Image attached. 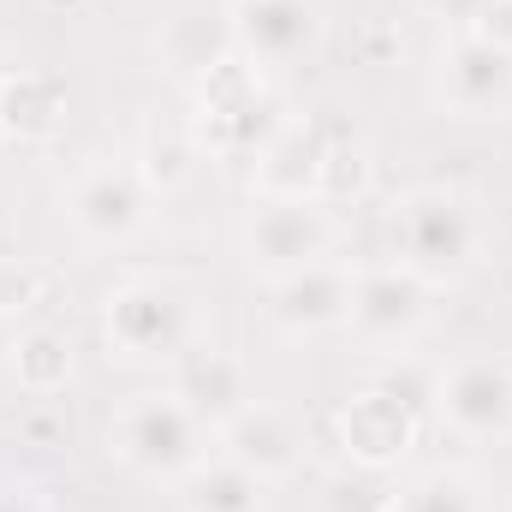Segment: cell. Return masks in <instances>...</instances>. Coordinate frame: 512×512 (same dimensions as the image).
Segmentation results:
<instances>
[{"label":"cell","mask_w":512,"mask_h":512,"mask_svg":"<svg viewBox=\"0 0 512 512\" xmlns=\"http://www.w3.org/2000/svg\"><path fill=\"white\" fill-rule=\"evenodd\" d=\"M12 376L36 399L60 393V387L72 382V340L54 334V328H18V340H12Z\"/></svg>","instance_id":"cell-18"},{"label":"cell","mask_w":512,"mask_h":512,"mask_svg":"<svg viewBox=\"0 0 512 512\" xmlns=\"http://www.w3.org/2000/svg\"><path fill=\"white\" fill-rule=\"evenodd\" d=\"M489 256V215L459 185H417L393 203V262L423 274L429 286H453L477 274Z\"/></svg>","instance_id":"cell-1"},{"label":"cell","mask_w":512,"mask_h":512,"mask_svg":"<svg viewBox=\"0 0 512 512\" xmlns=\"http://www.w3.org/2000/svg\"><path fill=\"white\" fill-rule=\"evenodd\" d=\"M429 298H435V286H429L423 274H411L405 262L358 268L346 328H352L364 346H405V340L423 334V322H429Z\"/></svg>","instance_id":"cell-11"},{"label":"cell","mask_w":512,"mask_h":512,"mask_svg":"<svg viewBox=\"0 0 512 512\" xmlns=\"http://www.w3.org/2000/svg\"><path fill=\"white\" fill-rule=\"evenodd\" d=\"M12 340H18V328H12V316H0V370L12 364Z\"/></svg>","instance_id":"cell-25"},{"label":"cell","mask_w":512,"mask_h":512,"mask_svg":"<svg viewBox=\"0 0 512 512\" xmlns=\"http://www.w3.org/2000/svg\"><path fill=\"white\" fill-rule=\"evenodd\" d=\"M30 304H36V286H30V274L0 262V316H18V310H30Z\"/></svg>","instance_id":"cell-22"},{"label":"cell","mask_w":512,"mask_h":512,"mask_svg":"<svg viewBox=\"0 0 512 512\" xmlns=\"http://www.w3.org/2000/svg\"><path fill=\"white\" fill-rule=\"evenodd\" d=\"M352 286H358V262H340V256H322L310 268H292V274L268 280V322L280 334H292V340L346 328Z\"/></svg>","instance_id":"cell-12"},{"label":"cell","mask_w":512,"mask_h":512,"mask_svg":"<svg viewBox=\"0 0 512 512\" xmlns=\"http://www.w3.org/2000/svg\"><path fill=\"white\" fill-rule=\"evenodd\" d=\"M6 72H12V66H6V60H0V84H6Z\"/></svg>","instance_id":"cell-26"},{"label":"cell","mask_w":512,"mask_h":512,"mask_svg":"<svg viewBox=\"0 0 512 512\" xmlns=\"http://www.w3.org/2000/svg\"><path fill=\"white\" fill-rule=\"evenodd\" d=\"M179 501L185 512H268V483L221 453V459H203L179 483Z\"/></svg>","instance_id":"cell-16"},{"label":"cell","mask_w":512,"mask_h":512,"mask_svg":"<svg viewBox=\"0 0 512 512\" xmlns=\"http://www.w3.org/2000/svg\"><path fill=\"white\" fill-rule=\"evenodd\" d=\"M102 334H108V352L131 370H173L197 346H209L197 292L167 274H137L114 286L102 304Z\"/></svg>","instance_id":"cell-2"},{"label":"cell","mask_w":512,"mask_h":512,"mask_svg":"<svg viewBox=\"0 0 512 512\" xmlns=\"http://www.w3.org/2000/svg\"><path fill=\"white\" fill-rule=\"evenodd\" d=\"M429 405H435V376L423 382V376L387 370V376H376L370 387H358V393L340 405V417H334L346 459H352L358 471H393V465L417 447Z\"/></svg>","instance_id":"cell-4"},{"label":"cell","mask_w":512,"mask_h":512,"mask_svg":"<svg viewBox=\"0 0 512 512\" xmlns=\"http://www.w3.org/2000/svg\"><path fill=\"white\" fill-rule=\"evenodd\" d=\"M435 96L453 120L477 126V120H501L512 108V48H495L471 30H459L441 48V72H435Z\"/></svg>","instance_id":"cell-10"},{"label":"cell","mask_w":512,"mask_h":512,"mask_svg":"<svg viewBox=\"0 0 512 512\" xmlns=\"http://www.w3.org/2000/svg\"><path fill=\"white\" fill-rule=\"evenodd\" d=\"M286 126L268 90V72H256L251 60L227 54L221 66H209L197 78V131L215 155H251Z\"/></svg>","instance_id":"cell-5"},{"label":"cell","mask_w":512,"mask_h":512,"mask_svg":"<svg viewBox=\"0 0 512 512\" xmlns=\"http://www.w3.org/2000/svg\"><path fill=\"white\" fill-rule=\"evenodd\" d=\"M399 512H483L477 483L459 471H429L411 495H399Z\"/></svg>","instance_id":"cell-20"},{"label":"cell","mask_w":512,"mask_h":512,"mask_svg":"<svg viewBox=\"0 0 512 512\" xmlns=\"http://www.w3.org/2000/svg\"><path fill=\"white\" fill-rule=\"evenodd\" d=\"M328 36L322 0H227V42L256 72L304 66Z\"/></svg>","instance_id":"cell-8"},{"label":"cell","mask_w":512,"mask_h":512,"mask_svg":"<svg viewBox=\"0 0 512 512\" xmlns=\"http://www.w3.org/2000/svg\"><path fill=\"white\" fill-rule=\"evenodd\" d=\"M173 387L185 393V405L203 417V423H227V417H239L245 405H251V376H245V364L233 358V352H215V346H197L185 364H173Z\"/></svg>","instance_id":"cell-15"},{"label":"cell","mask_w":512,"mask_h":512,"mask_svg":"<svg viewBox=\"0 0 512 512\" xmlns=\"http://www.w3.org/2000/svg\"><path fill=\"white\" fill-rule=\"evenodd\" d=\"M334 215L316 197H256L251 215L239 221V256L262 280H280L292 268H310L322 256H334Z\"/></svg>","instance_id":"cell-6"},{"label":"cell","mask_w":512,"mask_h":512,"mask_svg":"<svg viewBox=\"0 0 512 512\" xmlns=\"http://www.w3.org/2000/svg\"><path fill=\"white\" fill-rule=\"evenodd\" d=\"M423 6H429L435 18H453L459 30H471V24H477V12H483V0H423Z\"/></svg>","instance_id":"cell-23"},{"label":"cell","mask_w":512,"mask_h":512,"mask_svg":"<svg viewBox=\"0 0 512 512\" xmlns=\"http://www.w3.org/2000/svg\"><path fill=\"white\" fill-rule=\"evenodd\" d=\"M149 185H143V173H137V161H90V167H78L72 173V185H66V221H72V233L78 239H90V245H126L137 239L143 227H149Z\"/></svg>","instance_id":"cell-9"},{"label":"cell","mask_w":512,"mask_h":512,"mask_svg":"<svg viewBox=\"0 0 512 512\" xmlns=\"http://www.w3.org/2000/svg\"><path fill=\"white\" fill-rule=\"evenodd\" d=\"M108 453L149 483H185L203 459H215V423H203L179 387H149L108 417Z\"/></svg>","instance_id":"cell-3"},{"label":"cell","mask_w":512,"mask_h":512,"mask_svg":"<svg viewBox=\"0 0 512 512\" xmlns=\"http://www.w3.org/2000/svg\"><path fill=\"white\" fill-rule=\"evenodd\" d=\"M435 411L459 441L501 447L512 435V358L471 346L435 370Z\"/></svg>","instance_id":"cell-7"},{"label":"cell","mask_w":512,"mask_h":512,"mask_svg":"<svg viewBox=\"0 0 512 512\" xmlns=\"http://www.w3.org/2000/svg\"><path fill=\"white\" fill-rule=\"evenodd\" d=\"M471 36H483V42H495V48H512V0H483Z\"/></svg>","instance_id":"cell-21"},{"label":"cell","mask_w":512,"mask_h":512,"mask_svg":"<svg viewBox=\"0 0 512 512\" xmlns=\"http://www.w3.org/2000/svg\"><path fill=\"white\" fill-rule=\"evenodd\" d=\"M0 512H42V507H36V495H24V489H0Z\"/></svg>","instance_id":"cell-24"},{"label":"cell","mask_w":512,"mask_h":512,"mask_svg":"<svg viewBox=\"0 0 512 512\" xmlns=\"http://www.w3.org/2000/svg\"><path fill=\"white\" fill-rule=\"evenodd\" d=\"M215 447H221L233 465L256 471L262 483L292 477L298 459H304V435H298V423H292L280 405H268V399H251L239 417H227V423L215 429Z\"/></svg>","instance_id":"cell-13"},{"label":"cell","mask_w":512,"mask_h":512,"mask_svg":"<svg viewBox=\"0 0 512 512\" xmlns=\"http://www.w3.org/2000/svg\"><path fill=\"white\" fill-rule=\"evenodd\" d=\"M66 120V84L48 72H6L0 84V126L18 137H54Z\"/></svg>","instance_id":"cell-17"},{"label":"cell","mask_w":512,"mask_h":512,"mask_svg":"<svg viewBox=\"0 0 512 512\" xmlns=\"http://www.w3.org/2000/svg\"><path fill=\"white\" fill-rule=\"evenodd\" d=\"M197 167V143L179 126H143V143H137V173L149 191H179Z\"/></svg>","instance_id":"cell-19"},{"label":"cell","mask_w":512,"mask_h":512,"mask_svg":"<svg viewBox=\"0 0 512 512\" xmlns=\"http://www.w3.org/2000/svg\"><path fill=\"white\" fill-rule=\"evenodd\" d=\"M322 161L328 143L310 126H280L251 161V191L256 197H316L322 203Z\"/></svg>","instance_id":"cell-14"}]
</instances>
